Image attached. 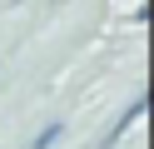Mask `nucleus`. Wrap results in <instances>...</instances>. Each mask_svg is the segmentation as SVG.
Segmentation results:
<instances>
[{
  "mask_svg": "<svg viewBox=\"0 0 154 149\" xmlns=\"http://www.w3.org/2000/svg\"><path fill=\"white\" fill-rule=\"evenodd\" d=\"M55 139H60V124H50V129H45V134H40V139H35V144H30V149H50V144H55Z\"/></svg>",
  "mask_w": 154,
  "mask_h": 149,
  "instance_id": "nucleus-1",
  "label": "nucleus"
}]
</instances>
